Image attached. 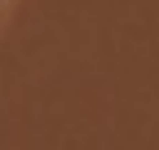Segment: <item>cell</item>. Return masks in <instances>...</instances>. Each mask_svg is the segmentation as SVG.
Returning a JSON list of instances; mask_svg holds the SVG:
<instances>
[{"label":"cell","mask_w":159,"mask_h":150,"mask_svg":"<svg viewBox=\"0 0 159 150\" xmlns=\"http://www.w3.org/2000/svg\"><path fill=\"white\" fill-rule=\"evenodd\" d=\"M5 5H9V0H0V9H5Z\"/></svg>","instance_id":"1"}]
</instances>
